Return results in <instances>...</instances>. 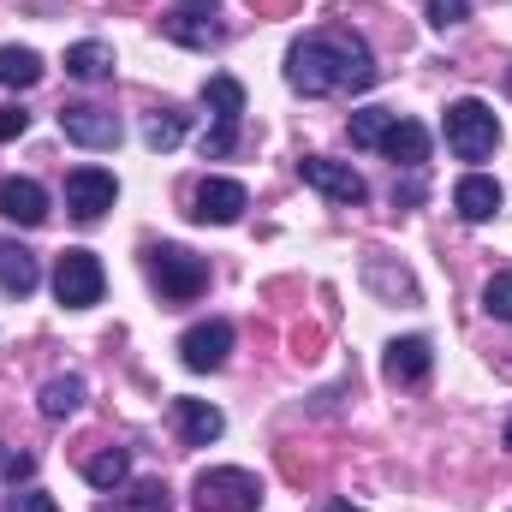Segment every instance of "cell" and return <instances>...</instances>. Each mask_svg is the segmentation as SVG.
I'll return each mask as SVG.
<instances>
[{
	"label": "cell",
	"instance_id": "21",
	"mask_svg": "<svg viewBox=\"0 0 512 512\" xmlns=\"http://www.w3.org/2000/svg\"><path fill=\"white\" fill-rule=\"evenodd\" d=\"M102 512H173V501H167V483L143 477V483H131L126 495H114Z\"/></svg>",
	"mask_w": 512,
	"mask_h": 512
},
{
	"label": "cell",
	"instance_id": "1",
	"mask_svg": "<svg viewBox=\"0 0 512 512\" xmlns=\"http://www.w3.org/2000/svg\"><path fill=\"white\" fill-rule=\"evenodd\" d=\"M286 84H292L298 96L370 90V84H376V60H370L364 36H352V30H316V36L292 42V54H286Z\"/></svg>",
	"mask_w": 512,
	"mask_h": 512
},
{
	"label": "cell",
	"instance_id": "19",
	"mask_svg": "<svg viewBox=\"0 0 512 512\" xmlns=\"http://www.w3.org/2000/svg\"><path fill=\"white\" fill-rule=\"evenodd\" d=\"M203 102L215 108V120H233V126L245 120V84H239V78H227V72H215V78L203 84Z\"/></svg>",
	"mask_w": 512,
	"mask_h": 512
},
{
	"label": "cell",
	"instance_id": "27",
	"mask_svg": "<svg viewBox=\"0 0 512 512\" xmlns=\"http://www.w3.org/2000/svg\"><path fill=\"white\" fill-rule=\"evenodd\" d=\"M423 6H429V24L435 30H453V24L471 18V0H423Z\"/></svg>",
	"mask_w": 512,
	"mask_h": 512
},
{
	"label": "cell",
	"instance_id": "11",
	"mask_svg": "<svg viewBox=\"0 0 512 512\" xmlns=\"http://www.w3.org/2000/svg\"><path fill=\"white\" fill-rule=\"evenodd\" d=\"M429 370H435V346H429L423 334H405V340H393V346L382 352V376L393 387L429 382Z\"/></svg>",
	"mask_w": 512,
	"mask_h": 512
},
{
	"label": "cell",
	"instance_id": "4",
	"mask_svg": "<svg viewBox=\"0 0 512 512\" xmlns=\"http://www.w3.org/2000/svg\"><path fill=\"white\" fill-rule=\"evenodd\" d=\"M197 507L203 512H256L262 507V483L239 465H215L197 477Z\"/></svg>",
	"mask_w": 512,
	"mask_h": 512
},
{
	"label": "cell",
	"instance_id": "5",
	"mask_svg": "<svg viewBox=\"0 0 512 512\" xmlns=\"http://www.w3.org/2000/svg\"><path fill=\"white\" fill-rule=\"evenodd\" d=\"M102 286H108V274H102L96 251H60V262H54V298H60L66 310L102 304Z\"/></svg>",
	"mask_w": 512,
	"mask_h": 512
},
{
	"label": "cell",
	"instance_id": "15",
	"mask_svg": "<svg viewBox=\"0 0 512 512\" xmlns=\"http://www.w3.org/2000/svg\"><path fill=\"white\" fill-rule=\"evenodd\" d=\"M42 286V268H36V256L24 251V245H12V239H0V292H12V298H30Z\"/></svg>",
	"mask_w": 512,
	"mask_h": 512
},
{
	"label": "cell",
	"instance_id": "14",
	"mask_svg": "<svg viewBox=\"0 0 512 512\" xmlns=\"http://www.w3.org/2000/svg\"><path fill=\"white\" fill-rule=\"evenodd\" d=\"M453 209H459L465 221H495V209H501V185H495L489 173H465V179L453 185Z\"/></svg>",
	"mask_w": 512,
	"mask_h": 512
},
{
	"label": "cell",
	"instance_id": "9",
	"mask_svg": "<svg viewBox=\"0 0 512 512\" xmlns=\"http://www.w3.org/2000/svg\"><path fill=\"white\" fill-rule=\"evenodd\" d=\"M227 352H233V322H221V316L179 334V364H185V370H221Z\"/></svg>",
	"mask_w": 512,
	"mask_h": 512
},
{
	"label": "cell",
	"instance_id": "8",
	"mask_svg": "<svg viewBox=\"0 0 512 512\" xmlns=\"http://www.w3.org/2000/svg\"><path fill=\"white\" fill-rule=\"evenodd\" d=\"M245 209H251V191L239 179H203L191 197V221H203V227H233Z\"/></svg>",
	"mask_w": 512,
	"mask_h": 512
},
{
	"label": "cell",
	"instance_id": "24",
	"mask_svg": "<svg viewBox=\"0 0 512 512\" xmlns=\"http://www.w3.org/2000/svg\"><path fill=\"white\" fill-rule=\"evenodd\" d=\"M393 126H399L393 108H358V114H352V143H358V149H382V137Z\"/></svg>",
	"mask_w": 512,
	"mask_h": 512
},
{
	"label": "cell",
	"instance_id": "13",
	"mask_svg": "<svg viewBox=\"0 0 512 512\" xmlns=\"http://www.w3.org/2000/svg\"><path fill=\"white\" fill-rule=\"evenodd\" d=\"M173 423H179V435H185L191 447H209V441H221V429H227V417H221L209 399H173Z\"/></svg>",
	"mask_w": 512,
	"mask_h": 512
},
{
	"label": "cell",
	"instance_id": "30",
	"mask_svg": "<svg viewBox=\"0 0 512 512\" xmlns=\"http://www.w3.org/2000/svg\"><path fill=\"white\" fill-rule=\"evenodd\" d=\"M24 126H30V114H24V108H0V143L24 137Z\"/></svg>",
	"mask_w": 512,
	"mask_h": 512
},
{
	"label": "cell",
	"instance_id": "10",
	"mask_svg": "<svg viewBox=\"0 0 512 512\" xmlns=\"http://www.w3.org/2000/svg\"><path fill=\"white\" fill-rule=\"evenodd\" d=\"M60 131L84 149H114L120 143V114H108L96 102H72V108H60Z\"/></svg>",
	"mask_w": 512,
	"mask_h": 512
},
{
	"label": "cell",
	"instance_id": "12",
	"mask_svg": "<svg viewBox=\"0 0 512 512\" xmlns=\"http://www.w3.org/2000/svg\"><path fill=\"white\" fill-rule=\"evenodd\" d=\"M0 221H12V227H42L48 221V191L36 185V179H0Z\"/></svg>",
	"mask_w": 512,
	"mask_h": 512
},
{
	"label": "cell",
	"instance_id": "29",
	"mask_svg": "<svg viewBox=\"0 0 512 512\" xmlns=\"http://www.w3.org/2000/svg\"><path fill=\"white\" fill-rule=\"evenodd\" d=\"M6 512H60L54 507V495H42V489H24V495H12V507Z\"/></svg>",
	"mask_w": 512,
	"mask_h": 512
},
{
	"label": "cell",
	"instance_id": "2",
	"mask_svg": "<svg viewBox=\"0 0 512 512\" xmlns=\"http://www.w3.org/2000/svg\"><path fill=\"white\" fill-rule=\"evenodd\" d=\"M495 143H501V120H495L489 102L459 96V102L447 108V149H453L459 161H483V155H495Z\"/></svg>",
	"mask_w": 512,
	"mask_h": 512
},
{
	"label": "cell",
	"instance_id": "26",
	"mask_svg": "<svg viewBox=\"0 0 512 512\" xmlns=\"http://www.w3.org/2000/svg\"><path fill=\"white\" fill-rule=\"evenodd\" d=\"M483 310H489L495 322H512V274H495V280L483 286Z\"/></svg>",
	"mask_w": 512,
	"mask_h": 512
},
{
	"label": "cell",
	"instance_id": "17",
	"mask_svg": "<svg viewBox=\"0 0 512 512\" xmlns=\"http://www.w3.org/2000/svg\"><path fill=\"white\" fill-rule=\"evenodd\" d=\"M382 149L399 167H423V161H429V131L417 126V120H399V126L382 137Z\"/></svg>",
	"mask_w": 512,
	"mask_h": 512
},
{
	"label": "cell",
	"instance_id": "31",
	"mask_svg": "<svg viewBox=\"0 0 512 512\" xmlns=\"http://www.w3.org/2000/svg\"><path fill=\"white\" fill-rule=\"evenodd\" d=\"M0 471L18 483V477H30V471H36V459H30V453H6V459H0Z\"/></svg>",
	"mask_w": 512,
	"mask_h": 512
},
{
	"label": "cell",
	"instance_id": "20",
	"mask_svg": "<svg viewBox=\"0 0 512 512\" xmlns=\"http://www.w3.org/2000/svg\"><path fill=\"white\" fill-rule=\"evenodd\" d=\"M0 84H6V90L42 84V54H36V48H0Z\"/></svg>",
	"mask_w": 512,
	"mask_h": 512
},
{
	"label": "cell",
	"instance_id": "23",
	"mask_svg": "<svg viewBox=\"0 0 512 512\" xmlns=\"http://www.w3.org/2000/svg\"><path fill=\"white\" fill-rule=\"evenodd\" d=\"M84 477H90L96 489H108V495H114V489H120V483L131 477V459H126V447H108V453H96V459H84Z\"/></svg>",
	"mask_w": 512,
	"mask_h": 512
},
{
	"label": "cell",
	"instance_id": "7",
	"mask_svg": "<svg viewBox=\"0 0 512 512\" xmlns=\"http://www.w3.org/2000/svg\"><path fill=\"white\" fill-rule=\"evenodd\" d=\"M114 197H120V179L108 167H72L66 173V209L78 221H102L114 209Z\"/></svg>",
	"mask_w": 512,
	"mask_h": 512
},
{
	"label": "cell",
	"instance_id": "25",
	"mask_svg": "<svg viewBox=\"0 0 512 512\" xmlns=\"http://www.w3.org/2000/svg\"><path fill=\"white\" fill-rule=\"evenodd\" d=\"M179 137H185V114H179V108H155V114L143 120V143H149V149H161V155H167Z\"/></svg>",
	"mask_w": 512,
	"mask_h": 512
},
{
	"label": "cell",
	"instance_id": "3",
	"mask_svg": "<svg viewBox=\"0 0 512 512\" xmlns=\"http://www.w3.org/2000/svg\"><path fill=\"white\" fill-rule=\"evenodd\" d=\"M149 280L161 286L167 304H191V298H203L209 268L185 251V245H155V251H149Z\"/></svg>",
	"mask_w": 512,
	"mask_h": 512
},
{
	"label": "cell",
	"instance_id": "32",
	"mask_svg": "<svg viewBox=\"0 0 512 512\" xmlns=\"http://www.w3.org/2000/svg\"><path fill=\"white\" fill-rule=\"evenodd\" d=\"M328 512H358V507H346V501H334V507H328Z\"/></svg>",
	"mask_w": 512,
	"mask_h": 512
},
{
	"label": "cell",
	"instance_id": "28",
	"mask_svg": "<svg viewBox=\"0 0 512 512\" xmlns=\"http://www.w3.org/2000/svg\"><path fill=\"white\" fill-rule=\"evenodd\" d=\"M233 143H239V126H233V120H215V131H203V161L233 155Z\"/></svg>",
	"mask_w": 512,
	"mask_h": 512
},
{
	"label": "cell",
	"instance_id": "6",
	"mask_svg": "<svg viewBox=\"0 0 512 512\" xmlns=\"http://www.w3.org/2000/svg\"><path fill=\"white\" fill-rule=\"evenodd\" d=\"M298 179H304L310 191H322L328 203H364V197H370L364 173L346 167V161H328V155H304V161H298Z\"/></svg>",
	"mask_w": 512,
	"mask_h": 512
},
{
	"label": "cell",
	"instance_id": "16",
	"mask_svg": "<svg viewBox=\"0 0 512 512\" xmlns=\"http://www.w3.org/2000/svg\"><path fill=\"white\" fill-rule=\"evenodd\" d=\"M161 30H167L173 42H185V48H215V42H221V30H215V24H209L197 6H179V12H167V18H161Z\"/></svg>",
	"mask_w": 512,
	"mask_h": 512
},
{
	"label": "cell",
	"instance_id": "18",
	"mask_svg": "<svg viewBox=\"0 0 512 512\" xmlns=\"http://www.w3.org/2000/svg\"><path fill=\"white\" fill-rule=\"evenodd\" d=\"M66 72L84 78V84H102L114 72V48L108 42H78V48H66Z\"/></svg>",
	"mask_w": 512,
	"mask_h": 512
},
{
	"label": "cell",
	"instance_id": "22",
	"mask_svg": "<svg viewBox=\"0 0 512 512\" xmlns=\"http://www.w3.org/2000/svg\"><path fill=\"white\" fill-rule=\"evenodd\" d=\"M78 405H84V376H54V382L42 387V417L60 423V417H72Z\"/></svg>",
	"mask_w": 512,
	"mask_h": 512
},
{
	"label": "cell",
	"instance_id": "33",
	"mask_svg": "<svg viewBox=\"0 0 512 512\" xmlns=\"http://www.w3.org/2000/svg\"><path fill=\"white\" fill-rule=\"evenodd\" d=\"M185 6H197V12H203V6H215V0H185Z\"/></svg>",
	"mask_w": 512,
	"mask_h": 512
},
{
	"label": "cell",
	"instance_id": "34",
	"mask_svg": "<svg viewBox=\"0 0 512 512\" xmlns=\"http://www.w3.org/2000/svg\"><path fill=\"white\" fill-rule=\"evenodd\" d=\"M507 453H512V423H507Z\"/></svg>",
	"mask_w": 512,
	"mask_h": 512
}]
</instances>
